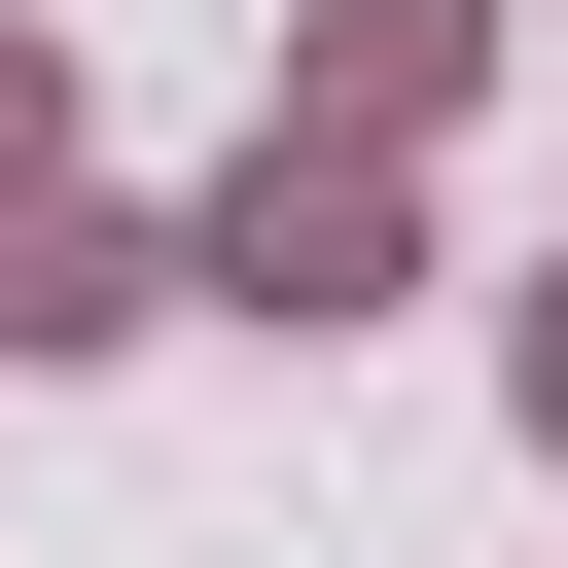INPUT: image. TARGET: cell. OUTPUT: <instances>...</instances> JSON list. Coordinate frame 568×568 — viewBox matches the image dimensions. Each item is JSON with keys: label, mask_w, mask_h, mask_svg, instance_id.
Here are the masks:
<instances>
[{"label": "cell", "mask_w": 568, "mask_h": 568, "mask_svg": "<svg viewBox=\"0 0 568 568\" xmlns=\"http://www.w3.org/2000/svg\"><path fill=\"white\" fill-rule=\"evenodd\" d=\"M36 178H71V36L0 0V213H36Z\"/></svg>", "instance_id": "277c9868"}, {"label": "cell", "mask_w": 568, "mask_h": 568, "mask_svg": "<svg viewBox=\"0 0 568 568\" xmlns=\"http://www.w3.org/2000/svg\"><path fill=\"white\" fill-rule=\"evenodd\" d=\"M497 390H532V462H568V284H532V320H497Z\"/></svg>", "instance_id": "5b68a950"}, {"label": "cell", "mask_w": 568, "mask_h": 568, "mask_svg": "<svg viewBox=\"0 0 568 568\" xmlns=\"http://www.w3.org/2000/svg\"><path fill=\"white\" fill-rule=\"evenodd\" d=\"M178 284L320 355V320H390V284H426V213H390V142H284V106H248V178L178 213Z\"/></svg>", "instance_id": "6da1fadb"}, {"label": "cell", "mask_w": 568, "mask_h": 568, "mask_svg": "<svg viewBox=\"0 0 568 568\" xmlns=\"http://www.w3.org/2000/svg\"><path fill=\"white\" fill-rule=\"evenodd\" d=\"M142 320H178V248H142V213H71V178H36V213H0V355H142Z\"/></svg>", "instance_id": "3957f363"}, {"label": "cell", "mask_w": 568, "mask_h": 568, "mask_svg": "<svg viewBox=\"0 0 568 568\" xmlns=\"http://www.w3.org/2000/svg\"><path fill=\"white\" fill-rule=\"evenodd\" d=\"M462 71H497V0H320L284 36V142H426Z\"/></svg>", "instance_id": "7a4b0ae2"}]
</instances>
